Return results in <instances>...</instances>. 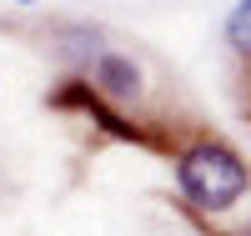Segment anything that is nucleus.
<instances>
[{"label": "nucleus", "mask_w": 251, "mask_h": 236, "mask_svg": "<svg viewBox=\"0 0 251 236\" xmlns=\"http://www.w3.org/2000/svg\"><path fill=\"white\" fill-rule=\"evenodd\" d=\"M176 191L181 201L201 211V216H221V211H231L246 201L251 191V166L236 146H226L216 136H201L181 151L176 161Z\"/></svg>", "instance_id": "1"}, {"label": "nucleus", "mask_w": 251, "mask_h": 236, "mask_svg": "<svg viewBox=\"0 0 251 236\" xmlns=\"http://www.w3.org/2000/svg\"><path fill=\"white\" fill-rule=\"evenodd\" d=\"M55 105H71V111H86L106 136H121V141H131V146H146V131L136 121H126L121 111H116V101H106L96 91V85L86 80V76H71V80H60V91H55Z\"/></svg>", "instance_id": "2"}, {"label": "nucleus", "mask_w": 251, "mask_h": 236, "mask_svg": "<svg viewBox=\"0 0 251 236\" xmlns=\"http://www.w3.org/2000/svg\"><path fill=\"white\" fill-rule=\"evenodd\" d=\"M80 76H86L106 101H116V105H136V101L146 96V76H141V66H136L126 51H111V46H100L96 60H91Z\"/></svg>", "instance_id": "3"}, {"label": "nucleus", "mask_w": 251, "mask_h": 236, "mask_svg": "<svg viewBox=\"0 0 251 236\" xmlns=\"http://www.w3.org/2000/svg\"><path fill=\"white\" fill-rule=\"evenodd\" d=\"M100 46H111V40H106V30H100V26H91V20H71V26L55 30V55L71 66V76L86 71Z\"/></svg>", "instance_id": "4"}, {"label": "nucleus", "mask_w": 251, "mask_h": 236, "mask_svg": "<svg viewBox=\"0 0 251 236\" xmlns=\"http://www.w3.org/2000/svg\"><path fill=\"white\" fill-rule=\"evenodd\" d=\"M221 35H226V46H231L241 60H251V0H236V5H231Z\"/></svg>", "instance_id": "5"}, {"label": "nucleus", "mask_w": 251, "mask_h": 236, "mask_svg": "<svg viewBox=\"0 0 251 236\" xmlns=\"http://www.w3.org/2000/svg\"><path fill=\"white\" fill-rule=\"evenodd\" d=\"M10 5H40V0H10Z\"/></svg>", "instance_id": "6"}, {"label": "nucleus", "mask_w": 251, "mask_h": 236, "mask_svg": "<svg viewBox=\"0 0 251 236\" xmlns=\"http://www.w3.org/2000/svg\"><path fill=\"white\" fill-rule=\"evenodd\" d=\"M236 236H251V221H246V226H241V231H236Z\"/></svg>", "instance_id": "7"}]
</instances>
